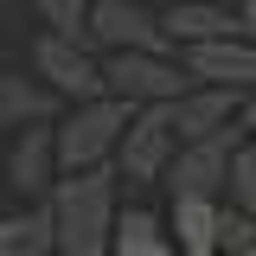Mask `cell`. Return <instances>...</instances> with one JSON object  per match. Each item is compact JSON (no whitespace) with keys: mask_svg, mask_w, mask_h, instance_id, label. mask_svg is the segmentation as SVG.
Listing matches in <instances>:
<instances>
[{"mask_svg":"<svg viewBox=\"0 0 256 256\" xmlns=\"http://www.w3.org/2000/svg\"><path fill=\"white\" fill-rule=\"evenodd\" d=\"M160 32L166 45H192V38H256V13L250 0H173L160 6Z\"/></svg>","mask_w":256,"mask_h":256,"instance_id":"cell-7","label":"cell"},{"mask_svg":"<svg viewBox=\"0 0 256 256\" xmlns=\"http://www.w3.org/2000/svg\"><path fill=\"white\" fill-rule=\"evenodd\" d=\"M32 77L58 102H84V96H102V70H96V52L84 38H58V32H38L32 38Z\"/></svg>","mask_w":256,"mask_h":256,"instance_id":"cell-6","label":"cell"},{"mask_svg":"<svg viewBox=\"0 0 256 256\" xmlns=\"http://www.w3.org/2000/svg\"><path fill=\"white\" fill-rule=\"evenodd\" d=\"M0 256H52L45 198H26V212H6V218H0Z\"/></svg>","mask_w":256,"mask_h":256,"instance_id":"cell-14","label":"cell"},{"mask_svg":"<svg viewBox=\"0 0 256 256\" xmlns=\"http://www.w3.org/2000/svg\"><path fill=\"white\" fill-rule=\"evenodd\" d=\"M32 6H38L45 32H58V38H84V13H90V0H32Z\"/></svg>","mask_w":256,"mask_h":256,"instance_id":"cell-17","label":"cell"},{"mask_svg":"<svg viewBox=\"0 0 256 256\" xmlns=\"http://www.w3.org/2000/svg\"><path fill=\"white\" fill-rule=\"evenodd\" d=\"M58 180V154H52V116H38V122H20L13 134V148H6V186L20 192V198H45Z\"/></svg>","mask_w":256,"mask_h":256,"instance_id":"cell-9","label":"cell"},{"mask_svg":"<svg viewBox=\"0 0 256 256\" xmlns=\"http://www.w3.org/2000/svg\"><path fill=\"white\" fill-rule=\"evenodd\" d=\"M224 205L230 212H256V148L237 141L224 154Z\"/></svg>","mask_w":256,"mask_h":256,"instance_id":"cell-15","label":"cell"},{"mask_svg":"<svg viewBox=\"0 0 256 256\" xmlns=\"http://www.w3.org/2000/svg\"><path fill=\"white\" fill-rule=\"evenodd\" d=\"M122 205L116 166H77L58 173L45 192V218H52V256H109V224Z\"/></svg>","mask_w":256,"mask_h":256,"instance_id":"cell-1","label":"cell"},{"mask_svg":"<svg viewBox=\"0 0 256 256\" xmlns=\"http://www.w3.org/2000/svg\"><path fill=\"white\" fill-rule=\"evenodd\" d=\"M109 256H180V250H173V237H166V218H160V212H148V205H116Z\"/></svg>","mask_w":256,"mask_h":256,"instance_id":"cell-11","label":"cell"},{"mask_svg":"<svg viewBox=\"0 0 256 256\" xmlns=\"http://www.w3.org/2000/svg\"><path fill=\"white\" fill-rule=\"evenodd\" d=\"M148 6H173V0H148Z\"/></svg>","mask_w":256,"mask_h":256,"instance_id":"cell-18","label":"cell"},{"mask_svg":"<svg viewBox=\"0 0 256 256\" xmlns=\"http://www.w3.org/2000/svg\"><path fill=\"white\" fill-rule=\"evenodd\" d=\"M52 109H58V96L45 90L38 77H26V70H0V128L38 122V116H52Z\"/></svg>","mask_w":256,"mask_h":256,"instance_id":"cell-13","label":"cell"},{"mask_svg":"<svg viewBox=\"0 0 256 256\" xmlns=\"http://www.w3.org/2000/svg\"><path fill=\"white\" fill-rule=\"evenodd\" d=\"M237 102H250V90H237V84H186V90L166 102V122H173L180 141H198V134H212L218 122H230Z\"/></svg>","mask_w":256,"mask_h":256,"instance_id":"cell-10","label":"cell"},{"mask_svg":"<svg viewBox=\"0 0 256 256\" xmlns=\"http://www.w3.org/2000/svg\"><path fill=\"white\" fill-rule=\"evenodd\" d=\"M218 256H256V212H230L218 198Z\"/></svg>","mask_w":256,"mask_h":256,"instance_id":"cell-16","label":"cell"},{"mask_svg":"<svg viewBox=\"0 0 256 256\" xmlns=\"http://www.w3.org/2000/svg\"><path fill=\"white\" fill-rule=\"evenodd\" d=\"M173 148H180V134L166 122V102H141V109H128L109 166H116V180H128V186H160V166L173 160Z\"/></svg>","mask_w":256,"mask_h":256,"instance_id":"cell-4","label":"cell"},{"mask_svg":"<svg viewBox=\"0 0 256 256\" xmlns=\"http://www.w3.org/2000/svg\"><path fill=\"white\" fill-rule=\"evenodd\" d=\"M173 58L192 84H237L250 90L256 84V45L250 38H192V45H173Z\"/></svg>","mask_w":256,"mask_h":256,"instance_id":"cell-8","label":"cell"},{"mask_svg":"<svg viewBox=\"0 0 256 256\" xmlns=\"http://www.w3.org/2000/svg\"><path fill=\"white\" fill-rule=\"evenodd\" d=\"M122 122H128V102H116V96H84V102H70L58 122H52V154H58V173L102 166V160L116 154Z\"/></svg>","mask_w":256,"mask_h":256,"instance_id":"cell-2","label":"cell"},{"mask_svg":"<svg viewBox=\"0 0 256 256\" xmlns=\"http://www.w3.org/2000/svg\"><path fill=\"white\" fill-rule=\"evenodd\" d=\"M96 70H102V96H116L128 109L173 102L192 84L186 70H180V58H173V45H160V52H96Z\"/></svg>","mask_w":256,"mask_h":256,"instance_id":"cell-3","label":"cell"},{"mask_svg":"<svg viewBox=\"0 0 256 256\" xmlns=\"http://www.w3.org/2000/svg\"><path fill=\"white\" fill-rule=\"evenodd\" d=\"M84 45L90 52H160L166 32H160V13L148 0H90Z\"/></svg>","mask_w":256,"mask_h":256,"instance_id":"cell-5","label":"cell"},{"mask_svg":"<svg viewBox=\"0 0 256 256\" xmlns=\"http://www.w3.org/2000/svg\"><path fill=\"white\" fill-rule=\"evenodd\" d=\"M166 237L180 256H218V198H173Z\"/></svg>","mask_w":256,"mask_h":256,"instance_id":"cell-12","label":"cell"}]
</instances>
